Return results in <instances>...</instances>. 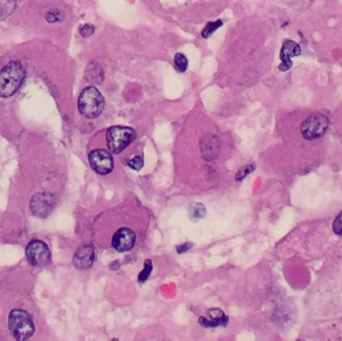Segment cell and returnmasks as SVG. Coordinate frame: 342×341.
I'll use <instances>...</instances> for the list:
<instances>
[{
    "mask_svg": "<svg viewBox=\"0 0 342 341\" xmlns=\"http://www.w3.org/2000/svg\"><path fill=\"white\" fill-rule=\"evenodd\" d=\"M25 76V69L18 61H11L0 71V97L12 96L20 87Z\"/></svg>",
    "mask_w": 342,
    "mask_h": 341,
    "instance_id": "cell-1",
    "label": "cell"
},
{
    "mask_svg": "<svg viewBox=\"0 0 342 341\" xmlns=\"http://www.w3.org/2000/svg\"><path fill=\"white\" fill-rule=\"evenodd\" d=\"M104 98L93 86L86 87L78 98V110L86 118L92 119L99 116L104 109Z\"/></svg>",
    "mask_w": 342,
    "mask_h": 341,
    "instance_id": "cell-2",
    "label": "cell"
},
{
    "mask_svg": "<svg viewBox=\"0 0 342 341\" xmlns=\"http://www.w3.org/2000/svg\"><path fill=\"white\" fill-rule=\"evenodd\" d=\"M8 327L12 336L18 341L29 339L35 330L31 316L23 309H14L9 313Z\"/></svg>",
    "mask_w": 342,
    "mask_h": 341,
    "instance_id": "cell-3",
    "label": "cell"
},
{
    "mask_svg": "<svg viewBox=\"0 0 342 341\" xmlns=\"http://www.w3.org/2000/svg\"><path fill=\"white\" fill-rule=\"evenodd\" d=\"M134 129L125 126H113L106 132V144L108 150L113 154L121 153L135 139Z\"/></svg>",
    "mask_w": 342,
    "mask_h": 341,
    "instance_id": "cell-4",
    "label": "cell"
},
{
    "mask_svg": "<svg viewBox=\"0 0 342 341\" xmlns=\"http://www.w3.org/2000/svg\"><path fill=\"white\" fill-rule=\"evenodd\" d=\"M328 118L322 113H314L301 124V134L307 140L321 137L328 128Z\"/></svg>",
    "mask_w": 342,
    "mask_h": 341,
    "instance_id": "cell-5",
    "label": "cell"
},
{
    "mask_svg": "<svg viewBox=\"0 0 342 341\" xmlns=\"http://www.w3.org/2000/svg\"><path fill=\"white\" fill-rule=\"evenodd\" d=\"M91 168L100 175L110 173L114 168V160L109 151L105 149H94L88 155Z\"/></svg>",
    "mask_w": 342,
    "mask_h": 341,
    "instance_id": "cell-6",
    "label": "cell"
},
{
    "mask_svg": "<svg viewBox=\"0 0 342 341\" xmlns=\"http://www.w3.org/2000/svg\"><path fill=\"white\" fill-rule=\"evenodd\" d=\"M26 257L33 266H45L51 260V252L47 244L41 240H33L26 247Z\"/></svg>",
    "mask_w": 342,
    "mask_h": 341,
    "instance_id": "cell-7",
    "label": "cell"
},
{
    "mask_svg": "<svg viewBox=\"0 0 342 341\" xmlns=\"http://www.w3.org/2000/svg\"><path fill=\"white\" fill-rule=\"evenodd\" d=\"M55 207L54 195L49 192L35 194L30 201L31 213L39 218L47 217Z\"/></svg>",
    "mask_w": 342,
    "mask_h": 341,
    "instance_id": "cell-8",
    "label": "cell"
},
{
    "mask_svg": "<svg viewBox=\"0 0 342 341\" xmlns=\"http://www.w3.org/2000/svg\"><path fill=\"white\" fill-rule=\"evenodd\" d=\"M136 236L133 230L128 227H122L115 231L112 236V246L118 252H126L133 248Z\"/></svg>",
    "mask_w": 342,
    "mask_h": 341,
    "instance_id": "cell-9",
    "label": "cell"
},
{
    "mask_svg": "<svg viewBox=\"0 0 342 341\" xmlns=\"http://www.w3.org/2000/svg\"><path fill=\"white\" fill-rule=\"evenodd\" d=\"M94 259V248L90 244H86L76 250L73 256V264L77 269L87 270L93 265Z\"/></svg>",
    "mask_w": 342,
    "mask_h": 341,
    "instance_id": "cell-10",
    "label": "cell"
},
{
    "mask_svg": "<svg viewBox=\"0 0 342 341\" xmlns=\"http://www.w3.org/2000/svg\"><path fill=\"white\" fill-rule=\"evenodd\" d=\"M301 53L300 46L292 41V40H287L283 43L281 51H280V59H281V64L279 65V70L281 71H286L292 66V61L291 58L298 56Z\"/></svg>",
    "mask_w": 342,
    "mask_h": 341,
    "instance_id": "cell-11",
    "label": "cell"
},
{
    "mask_svg": "<svg viewBox=\"0 0 342 341\" xmlns=\"http://www.w3.org/2000/svg\"><path fill=\"white\" fill-rule=\"evenodd\" d=\"M228 322V317L219 308H212L207 311V316H200L199 323L206 328L224 326Z\"/></svg>",
    "mask_w": 342,
    "mask_h": 341,
    "instance_id": "cell-12",
    "label": "cell"
},
{
    "mask_svg": "<svg viewBox=\"0 0 342 341\" xmlns=\"http://www.w3.org/2000/svg\"><path fill=\"white\" fill-rule=\"evenodd\" d=\"M88 69H90V73L86 72V78L89 80V82H93V83H101L102 81V70L100 68V66L96 65H91L89 64Z\"/></svg>",
    "mask_w": 342,
    "mask_h": 341,
    "instance_id": "cell-13",
    "label": "cell"
},
{
    "mask_svg": "<svg viewBox=\"0 0 342 341\" xmlns=\"http://www.w3.org/2000/svg\"><path fill=\"white\" fill-rule=\"evenodd\" d=\"M206 214V209L203 206V204L201 203H196L193 204L190 209H189V215L192 219H199V218H203Z\"/></svg>",
    "mask_w": 342,
    "mask_h": 341,
    "instance_id": "cell-14",
    "label": "cell"
},
{
    "mask_svg": "<svg viewBox=\"0 0 342 341\" xmlns=\"http://www.w3.org/2000/svg\"><path fill=\"white\" fill-rule=\"evenodd\" d=\"M151 271H152V262H151L150 259H146L145 262H144L143 270L138 275V282L139 283H144L148 279Z\"/></svg>",
    "mask_w": 342,
    "mask_h": 341,
    "instance_id": "cell-15",
    "label": "cell"
},
{
    "mask_svg": "<svg viewBox=\"0 0 342 341\" xmlns=\"http://www.w3.org/2000/svg\"><path fill=\"white\" fill-rule=\"evenodd\" d=\"M174 62H175V65H176V68L180 71V72H185L187 67H188V60L187 58L185 57L184 54L182 53H177L175 55V58H174Z\"/></svg>",
    "mask_w": 342,
    "mask_h": 341,
    "instance_id": "cell-16",
    "label": "cell"
},
{
    "mask_svg": "<svg viewBox=\"0 0 342 341\" xmlns=\"http://www.w3.org/2000/svg\"><path fill=\"white\" fill-rule=\"evenodd\" d=\"M222 25V21L217 20L214 22H209L206 24V26L204 27V29L202 30V37L207 38L209 37L215 30H217L220 26Z\"/></svg>",
    "mask_w": 342,
    "mask_h": 341,
    "instance_id": "cell-17",
    "label": "cell"
},
{
    "mask_svg": "<svg viewBox=\"0 0 342 341\" xmlns=\"http://www.w3.org/2000/svg\"><path fill=\"white\" fill-rule=\"evenodd\" d=\"M254 169H255V165H254V164H247V165H245L244 167H242V168H240V169L238 170V172H237V174H236V176H235V179H236L237 181L242 180V179L245 178L249 173H251Z\"/></svg>",
    "mask_w": 342,
    "mask_h": 341,
    "instance_id": "cell-18",
    "label": "cell"
},
{
    "mask_svg": "<svg viewBox=\"0 0 342 341\" xmlns=\"http://www.w3.org/2000/svg\"><path fill=\"white\" fill-rule=\"evenodd\" d=\"M127 165L130 168H132V169L136 170V171H138V170H140L142 168V166H143V158L141 156H138V155L134 156V157H132L131 159L128 160Z\"/></svg>",
    "mask_w": 342,
    "mask_h": 341,
    "instance_id": "cell-19",
    "label": "cell"
},
{
    "mask_svg": "<svg viewBox=\"0 0 342 341\" xmlns=\"http://www.w3.org/2000/svg\"><path fill=\"white\" fill-rule=\"evenodd\" d=\"M45 19L50 23H54L62 19V14L56 9H51L45 14Z\"/></svg>",
    "mask_w": 342,
    "mask_h": 341,
    "instance_id": "cell-20",
    "label": "cell"
},
{
    "mask_svg": "<svg viewBox=\"0 0 342 341\" xmlns=\"http://www.w3.org/2000/svg\"><path fill=\"white\" fill-rule=\"evenodd\" d=\"M332 229L335 234L342 236V210L340 213L335 217L333 224H332Z\"/></svg>",
    "mask_w": 342,
    "mask_h": 341,
    "instance_id": "cell-21",
    "label": "cell"
},
{
    "mask_svg": "<svg viewBox=\"0 0 342 341\" xmlns=\"http://www.w3.org/2000/svg\"><path fill=\"white\" fill-rule=\"evenodd\" d=\"M94 26L91 25V24H84L83 26L80 27L79 29V32H80V35L82 37H88V36H91L93 33H94Z\"/></svg>",
    "mask_w": 342,
    "mask_h": 341,
    "instance_id": "cell-22",
    "label": "cell"
},
{
    "mask_svg": "<svg viewBox=\"0 0 342 341\" xmlns=\"http://www.w3.org/2000/svg\"><path fill=\"white\" fill-rule=\"evenodd\" d=\"M192 246V243H184V244H181L179 246H177V252L178 253H183L185 251H187L189 248H191Z\"/></svg>",
    "mask_w": 342,
    "mask_h": 341,
    "instance_id": "cell-23",
    "label": "cell"
}]
</instances>
